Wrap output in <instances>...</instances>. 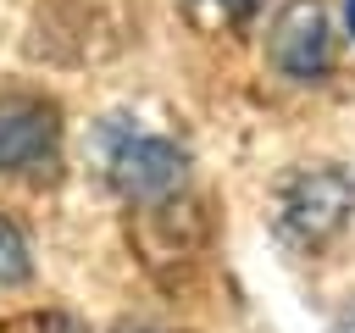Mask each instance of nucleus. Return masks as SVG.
Segmentation results:
<instances>
[{
	"mask_svg": "<svg viewBox=\"0 0 355 333\" xmlns=\"http://www.w3.org/2000/svg\"><path fill=\"white\" fill-rule=\"evenodd\" d=\"M355 211V178L344 166H294L272 194V222L288 244L333 239Z\"/></svg>",
	"mask_w": 355,
	"mask_h": 333,
	"instance_id": "f257e3e1",
	"label": "nucleus"
},
{
	"mask_svg": "<svg viewBox=\"0 0 355 333\" xmlns=\"http://www.w3.org/2000/svg\"><path fill=\"white\" fill-rule=\"evenodd\" d=\"M266 61L288 83H322L333 67V28L322 0H288L266 28Z\"/></svg>",
	"mask_w": 355,
	"mask_h": 333,
	"instance_id": "f03ea898",
	"label": "nucleus"
},
{
	"mask_svg": "<svg viewBox=\"0 0 355 333\" xmlns=\"http://www.w3.org/2000/svg\"><path fill=\"white\" fill-rule=\"evenodd\" d=\"M105 166H111V183L133 200H161L183 183V150L161 133H122Z\"/></svg>",
	"mask_w": 355,
	"mask_h": 333,
	"instance_id": "7ed1b4c3",
	"label": "nucleus"
},
{
	"mask_svg": "<svg viewBox=\"0 0 355 333\" xmlns=\"http://www.w3.org/2000/svg\"><path fill=\"white\" fill-rule=\"evenodd\" d=\"M61 111L39 94H6L0 100V172H28L55 155Z\"/></svg>",
	"mask_w": 355,
	"mask_h": 333,
	"instance_id": "20e7f679",
	"label": "nucleus"
},
{
	"mask_svg": "<svg viewBox=\"0 0 355 333\" xmlns=\"http://www.w3.org/2000/svg\"><path fill=\"white\" fill-rule=\"evenodd\" d=\"M33 272V255H28V239L11 216H0V289L6 283H22Z\"/></svg>",
	"mask_w": 355,
	"mask_h": 333,
	"instance_id": "39448f33",
	"label": "nucleus"
},
{
	"mask_svg": "<svg viewBox=\"0 0 355 333\" xmlns=\"http://www.w3.org/2000/svg\"><path fill=\"white\" fill-rule=\"evenodd\" d=\"M211 6H216V11H222V17H244V11H250V6H255V0H211Z\"/></svg>",
	"mask_w": 355,
	"mask_h": 333,
	"instance_id": "423d86ee",
	"label": "nucleus"
},
{
	"mask_svg": "<svg viewBox=\"0 0 355 333\" xmlns=\"http://www.w3.org/2000/svg\"><path fill=\"white\" fill-rule=\"evenodd\" d=\"M349 33H355V0H349Z\"/></svg>",
	"mask_w": 355,
	"mask_h": 333,
	"instance_id": "0eeeda50",
	"label": "nucleus"
}]
</instances>
